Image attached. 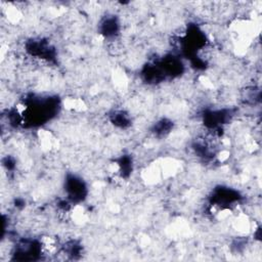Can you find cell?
<instances>
[{
	"label": "cell",
	"instance_id": "6da1fadb",
	"mask_svg": "<svg viewBox=\"0 0 262 262\" xmlns=\"http://www.w3.org/2000/svg\"><path fill=\"white\" fill-rule=\"evenodd\" d=\"M65 192L69 202H81L86 198L87 186L81 178L69 175L65 181Z\"/></svg>",
	"mask_w": 262,
	"mask_h": 262
},
{
	"label": "cell",
	"instance_id": "7a4b0ae2",
	"mask_svg": "<svg viewBox=\"0 0 262 262\" xmlns=\"http://www.w3.org/2000/svg\"><path fill=\"white\" fill-rule=\"evenodd\" d=\"M110 120L114 124V126L122 129L127 128L131 124V118L129 117V114L122 110L115 111L110 116Z\"/></svg>",
	"mask_w": 262,
	"mask_h": 262
},
{
	"label": "cell",
	"instance_id": "3957f363",
	"mask_svg": "<svg viewBox=\"0 0 262 262\" xmlns=\"http://www.w3.org/2000/svg\"><path fill=\"white\" fill-rule=\"evenodd\" d=\"M6 160H7V163H8V162H9V163H12V161H14V159L10 158V157H7ZM13 164H16V161H14ZM15 167H16V165H8V166H6V168H7V170L12 171V170L15 168Z\"/></svg>",
	"mask_w": 262,
	"mask_h": 262
}]
</instances>
